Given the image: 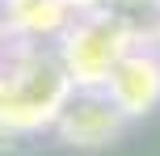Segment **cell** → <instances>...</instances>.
I'll use <instances>...</instances> for the list:
<instances>
[{
    "instance_id": "6da1fadb",
    "label": "cell",
    "mask_w": 160,
    "mask_h": 156,
    "mask_svg": "<svg viewBox=\"0 0 160 156\" xmlns=\"http://www.w3.org/2000/svg\"><path fill=\"white\" fill-rule=\"evenodd\" d=\"M72 80L55 59V47L38 42H8L0 51V127L17 143L51 131L59 101L68 97Z\"/></svg>"
},
{
    "instance_id": "5b68a950",
    "label": "cell",
    "mask_w": 160,
    "mask_h": 156,
    "mask_svg": "<svg viewBox=\"0 0 160 156\" xmlns=\"http://www.w3.org/2000/svg\"><path fill=\"white\" fill-rule=\"evenodd\" d=\"M8 42H13V38H8V21H4V8H0V51H4Z\"/></svg>"
},
{
    "instance_id": "277c9868",
    "label": "cell",
    "mask_w": 160,
    "mask_h": 156,
    "mask_svg": "<svg viewBox=\"0 0 160 156\" xmlns=\"http://www.w3.org/2000/svg\"><path fill=\"white\" fill-rule=\"evenodd\" d=\"M110 101L127 114V123H143L160 110V47L156 42H131L114 72L101 84Z\"/></svg>"
},
{
    "instance_id": "7a4b0ae2",
    "label": "cell",
    "mask_w": 160,
    "mask_h": 156,
    "mask_svg": "<svg viewBox=\"0 0 160 156\" xmlns=\"http://www.w3.org/2000/svg\"><path fill=\"white\" fill-rule=\"evenodd\" d=\"M131 42L135 38L122 30V21L97 4V8L72 13V21L63 25V34L51 47H55V59L72 84H105V76L114 72V63L122 59Z\"/></svg>"
},
{
    "instance_id": "3957f363",
    "label": "cell",
    "mask_w": 160,
    "mask_h": 156,
    "mask_svg": "<svg viewBox=\"0 0 160 156\" xmlns=\"http://www.w3.org/2000/svg\"><path fill=\"white\" fill-rule=\"evenodd\" d=\"M127 131H131L127 114L110 101V93L101 84H72L68 97L59 101L47 135H55L72 152H105Z\"/></svg>"
}]
</instances>
